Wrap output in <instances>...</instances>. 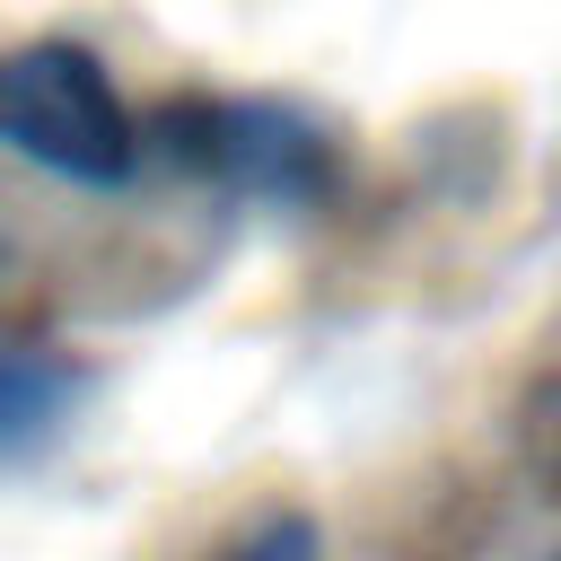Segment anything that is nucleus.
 Here are the masks:
<instances>
[{
	"label": "nucleus",
	"instance_id": "nucleus-1",
	"mask_svg": "<svg viewBox=\"0 0 561 561\" xmlns=\"http://www.w3.org/2000/svg\"><path fill=\"white\" fill-rule=\"evenodd\" d=\"M0 149L35 158L61 184H131L140 167V123L114 96L105 61L70 35H35L0 53Z\"/></svg>",
	"mask_w": 561,
	"mask_h": 561
},
{
	"label": "nucleus",
	"instance_id": "nucleus-2",
	"mask_svg": "<svg viewBox=\"0 0 561 561\" xmlns=\"http://www.w3.org/2000/svg\"><path fill=\"white\" fill-rule=\"evenodd\" d=\"M149 140L167 167H184L193 184L237 193V202L298 210V202L333 193V140L298 105H272V96H175L149 123Z\"/></svg>",
	"mask_w": 561,
	"mask_h": 561
},
{
	"label": "nucleus",
	"instance_id": "nucleus-3",
	"mask_svg": "<svg viewBox=\"0 0 561 561\" xmlns=\"http://www.w3.org/2000/svg\"><path fill=\"white\" fill-rule=\"evenodd\" d=\"M79 403V368L53 351H9L0 342V456L53 438V421Z\"/></svg>",
	"mask_w": 561,
	"mask_h": 561
},
{
	"label": "nucleus",
	"instance_id": "nucleus-4",
	"mask_svg": "<svg viewBox=\"0 0 561 561\" xmlns=\"http://www.w3.org/2000/svg\"><path fill=\"white\" fill-rule=\"evenodd\" d=\"M210 561H324V543H316L307 517H263L254 535H237V543L210 552Z\"/></svg>",
	"mask_w": 561,
	"mask_h": 561
},
{
	"label": "nucleus",
	"instance_id": "nucleus-5",
	"mask_svg": "<svg viewBox=\"0 0 561 561\" xmlns=\"http://www.w3.org/2000/svg\"><path fill=\"white\" fill-rule=\"evenodd\" d=\"M552 561H561V552H552Z\"/></svg>",
	"mask_w": 561,
	"mask_h": 561
}]
</instances>
